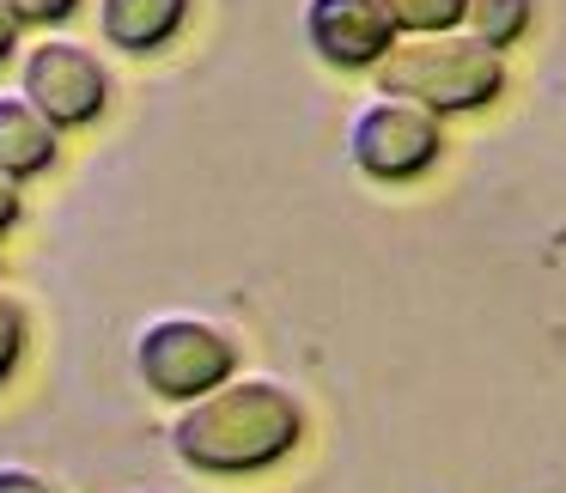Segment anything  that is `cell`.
<instances>
[{
	"instance_id": "1",
	"label": "cell",
	"mask_w": 566,
	"mask_h": 493,
	"mask_svg": "<svg viewBox=\"0 0 566 493\" xmlns=\"http://www.w3.org/2000/svg\"><path fill=\"white\" fill-rule=\"evenodd\" d=\"M305 439V408L274 378H226L220 390L184 402L171 420V451L196 475H262Z\"/></svg>"
},
{
	"instance_id": "2",
	"label": "cell",
	"mask_w": 566,
	"mask_h": 493,
	"mask_svg": "<svg viewBox=\"0 0 566 493\" xmlns=\"http://www.w3.org/2000/svg\"><path fill=\"white\" fill-rule=\"evenodd\" d=\"M384 98H402L427 116H475L505 92V55L463 31H427V38H396V50L378 67Z\"/></svg>"
},
{
	"instance_id": "3",
	"label": "cell",
	"mask_w": 566,
	"mask_h": 493,
	"mask_svg": "<svg viewBox=\"0 0 566 493\" xmlns=\"http://www.w3.org/2000/svg\"><path fill=\"white\" fill-rule=\"evenodd\" d=\"M135 371L159 402H196L238 371V342L208 317H159L135 342Z\"/></svg>"
},
{
	"instance_id": "4",
	"label": "cell",
	"mask_w": 566,
	"mask_h": 493,
	"mask_svg": "<svg viewBox=\"0 0 566 493\" xmlns=\"http://www.w3.org/2000/svg\"><path fill=\"white\" fill-rule=\"evenodd\" d=\"M19 98L55 135H74V128H92L111 111V67L98 62V50H86L74 38H43L19 62Z\"/></svg>"
},
{
	"instance_id": "5",
	"label": "cell",
	"mask_w": 566,
	"mask_h": 493,
	"mask_svg": "<svg viewBox=\"0 0 566 493\" xmlns=\"http://www.w3.org/2000/svg\"><path fill=\"white\" fill-rule=\"evenodd\" d=\"M444 135H439V116L415 111L402 98H378L354 116L347 128V159H354L359 177L371 183H415L439 165Z\"/></svg>"
},
{
	"instance_id": "6",
	"label": "cell",
	"mask_w": 566,
	"mask_h": 493,
	"mask_svg": "<svg viewBox=\"0 0 566 493\" xmlns=\"http://www.w3.org/2000/svg\"><path fill=\"white\" fill-rule=\"evenodd\" d=\"M396 38L402 31L384 0H305V43L335 74H371Z\"/></svg>"
},
{
	"instance_id": "7",
	"label": "cell",
	"mask_w": 566,
	"mask_h": 493,
	"mask_svg": "<svg viewBox=\"0 0 566 493\" xmlns=\"http://www.w3.org/2000/svg\"><path fill=\"white\" fill-rule=\"evenodd\" d=\"M196 0H98V31L123 55H159L189 25Z\"/></svg>"
},
{
	"instance_id": "8",
	"label": "cell",
	"mask_w": 566,
	"mask_h": 493,
	"mask_svg": "<svg viewBox=\"0 0 566 493\" xmlns=\"http://www.w3.org/2000/svg\"><path fill=\"white\" fill-rule=\"evenodd\" d=\"M55 159H62V135L25 98L0 92V171L13 183H31V177L55 171Z\"/></svg>"
},
{
	"instance_id": "9",
	"label": "cell",
	"mask_w": 566,
	"mask_h": 493,
	"mask_svg": "<svg viewBox=\"0 0 566 493\" xmlns=\"http://www.w3.org/2000/svg\"><path fill=\"white\" fill-rule=\"evenodd\" d=\"M530 19H536V0H469L463 25H469V38H475V43H488V50L505 55V50L524 43Z\"/></svg>"
},
{
	"instance_id": "10",
	"label": "cell",
	"mask_w": 566,
	"mask_h": 493,
	"mask_svg": "<svg viewBox=\"0 0 566 493\" xmlns=\"http://www.w3.org/2000/svg\"><path fill=\"white\" fill-rule=\"evenodd\" d=\"M402 38H427V31H457L469 13V0H384Z\"/></svg>"
},
{
	"instance_id": "11",
	"label": "cell",
	"mask_w": 566,
	"mask_h": 493,
	"mask_svg": "<svg viewBox=\"0 0 566 493\" xmlns=\"http://www.w3.org/2000/svg\"><path fill=\"white\" fill-rule=\"evenodd\" d=\"M25 342H31V317L13 293H0V390L13 384V371L25 366Z\"/></svg>"
},
{
	"instance_id": "12",
	"label": "cell",
	"mask_w": 566,
	"mask_h": 493,
	"mask_svg": "<svg viewBox=\"0 0 566 493\" xmlns=\"http://www.w3.org/2000/svg\"><path fill=\"white\" fill-rule=\"evenodd\" d=\"M13 13H19V25L55 31V25H67V19L80 13V0H13Z\"/></svg>"
},
{
	"instance_id": "13",
	"label": "cell",
	"mask_w": 566,
	"mask_h": 493,
	"mask_svg": "<svg viewBox=\"0 0 566 493\" xmlns=\"http://www.w3.org/2000/svg\"><path fill=\"white\" fill-rule=\"evenodd\" d=\"M0 493H55L38 469H19V463H0Z\"/></svg>"
},
{
	"instance_id": "14",
	"label": "cell",
	"mask_w": 566,
	"mask_h": 493,
	"mask_svg": "<svg viewBox=\"0 0 566 493\" xmlns=\"http://www.w3.org/2000/svg\"><path fill=\"white\" fill-rule=\"evenodd\" d=\"M25 220V196H19V183L7 171H0V238L13 232V225Z\"/></svg>"
},
{
	"instance_id": "15",
	"label": "cell",
	"mask_w": 566,
	"mask_h": 493,
	"mask_svg": "<svg viewBox=\"0 0 566 493\" xmlns=\"http://www.w3.org/2000/svg\"><path fill=\"white\" fill-rule=\"evenodd\" d=\"M19 38H25V25H19V13H13V0H0V67L13 62Z\"/></svg>"
}]
</instances>
